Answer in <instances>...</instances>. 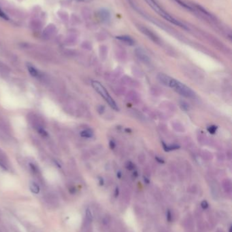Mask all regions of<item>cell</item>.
Wrapping results in <instances>:
<instances>
[{"label":"cell","mask_w":232,"mask_h":232,"mask_svg":"<svg viewBox=\"0 0 232 232\" xmlns=\"http://www.w3.org/2000/svg\"><path fill=\"white\" fill-rule=\"evenodd\" d=\"M168 87L174 89L176 92L187 98H195V93L191 90L189 87L184 85L180 81L176 80L171 77L170 82L168 83Z\"/></svg>","instance_id":"1"},{"label":"cell","mask_w":232,"mask_h":232,"mask_svg":"<svg viewBox=\"0 0 232 232\" xmlns=\"http://www.w3.org/2000/svg\"><path fill=\"white\" fill-rule=\"evenodd\" d=\"M166 214H167V220H168L169 222H171V220H172V213H171L170 210H168Z\"/></svg>","instance_id":"23"},{"label":"cell","mask_w":232,"mask_h":232,"mask_svg":"<svg viewBox=\"0 0 232 232\" xmlns=\"http://www.w3.org/2000/svg\"><path fill=\"white\" fill-rule=\"evenodd\" d=\"M41 26L42 24L40 23V20H33L32 21V24H31V27L33 28V29H38V30H40L41 28Z\"/></svg>","instance_id":"15"},{"label":"cell","mask_w":232,"mask_h":232,"mask_svg":"<svg viewBox=\"0 0 232 232\" xmlns=\"http://www.w3.org/2000/svg\"><path fill=\"white\" fill-rule=\"evenodd\" d=\"M0 17H1V18H3V19H5V20H8V17L7 15L3 12L2 9H1V8H0Z\"/></svg>","instance_id":"22"},{"label":"cell","mask_w":232,"mask_h":232,"mask_svg":"<svg viewBox=\"0 0 232 232\" xmlns=\"http://www.w3.org/2000/svg\"><path fill=\"white\" fill-rule=\"evenodd\" d=\"M135 52H136V56H138V58L140 60H142V62H144V63H149L150 62L149 57H148V55L146 54V53L144 52L143 50H142V49L140 48H138L136 49Z\"/></svg>","instance_id":"5"},{"label":"cell","mask_w":232,"mask_h":232,"mask_svg":"<svg viewBox=\"0 0 232 232\" xmlns=\"http://www.w3.org/2000/svg\"><path fill=\"white\" fill-rule=\"evenodd\" d=\"M155 159H156V160H157V161H158V162H159V163H164V161H163L162 159L159 158V157H156Z\"/></svg>","instance_id":"25"},{"label":"cell","mask_w":232,"mask_h":232,"mask_svg":"<svg viewBox=\"0 0 232 232\" xmlns=\"http://www.w3.org/2000/svg\"><path fill=\"white\" fill-rule=\"evenodd\" d=\"M105 111V107H104V106H100L98 108V112L100 113V114H102Z\"/></svg>","instance_id":"24"},{"label":"cell","mask_w":232,"mask_h":232,"mask_svg":"<svg viewBox=\"0 0 232 232\" xmlns=\"http://www.w3.org/2000/svg\"><path fill=\"white\" fill-rule=\"evenodd\" d=\"M7 70H8L7 66H5L4 64H3V63H1V62H0V71L7 72Z\"/></svg>","instance_id":"21"},{"label":"cell","mask_w":232,"mask_h":232,"mask_svg":"<svg viewBox=\"0 0 232 232\" xmlns=\"http://www.w3.org/2000/svg\"><path fill=\"white\" fill-rule=\"evenodd\" d=\"M100 185H104V180L102 179V178H100Z\"/></svg>","instance_id":"28"},{"label":"cell","mask_w":232,"mask_h":232,"mask_svg":"<svg viewBox=\"0 0 232 232\" xmlns=\"http://www.w3.org/2000/svg\"><path fill=\"white\" fill-rule=\"evenodd\" d=\"M110 148H111V149H114V148L115 147V142H114L113 141H110Z\"/></svg>","instance_id":"26"},{"label":"cell","mask_w":232,"mask_h":232,"mask_svg":"<svg viewBox=\"0 0 232 232\" xmlns=\"http://www.w3.org/2000/svg\"><path fill=\"white\" fill-rule=\"evenodd\" d=\"M118 195H119V189H118V188H116V190H115V197H117Z\"/></svg>","instance_id":"27"},{"label":"cell","mask_w":232,"mask_h":232,"mask_svg":"<svg viewBox=\"0 0 232 232\" xmlns=\"http://www.w3.org/2000/svg\"><path fill=\"white\" fill-rule=\"evenodd\" d=\"M216 129H217V127L216 125H210L208 128V131L210 134H214L216 132Z\"/></svg>","instance_id":"18"},{"label":"cell","mask_w":232,"mask_h":232,"mask_svg":"<svg viewBox=\"0 0 232 232\" xmlns=\"http://www.w3.org/2000/svg\"><path fill=\"white\" fill-rule=\"evenodd\" d=\"M117 39H119V40H121V41H123V42L127 43V45H134V39H133L132 38H131L130 37H129V36H126V35L118 36V37H117Z\"/></svg>","instance_id":"9"},{"label":"cell","mask_w":232,"mask_h":232,"mask_svg":"<svg viewBox=\"0 0 232 232\" xmlns=\"http://www.w3.org/2000/svg\"><path fill=\"white\" fill-rule=\"evenodd\" d=\"M208 206H209L208 203L207 202V201L203 200V201H201V208H203V209H206V208L208 207Z\"/></svg>","instance_id":"20"},{"label":"cell","mask_w":232,"mask_h":232,"mask_svg":"<svg viewBox=\"0 0 232 232\" xmlns=\"http://www.w3.org/2000/svg\"><path fill=\"white\" fill-rule=\"evenodd\" d=\"M77 1H91V0H77Z\"/></svg>","instance_id":"31"},{"label":"cell","mask_w":232,"mask_h":232,"mask_svg":"<svg viewBox=\"0 0 232 232\" xmlns=\"http://www.w3.org/2000/svg\"><path fill=\"white\" fill-rule=\"evenodd\" d=\"M57 32V28L56 26L54 24H48L46 27L45 28L44 31L43 32V36L46 39H49L51 38L53 35L56 33Z\"/></svg>","instance_id":"4"},{"label":"cell","mask_w":232,"mask_h":232,"mask_svg":"<svg viewBox=\"0 0 232 232\" xmlns=\"http://www.w3.org/2000/svg\"><path fill=\"white\" fill-rule=\"evenodd\" d=\"M117 177H119V178L121 177V172H119L117 173Z\"/></svg>","instance_id":"29"},{"label":"cell","mask_w":232,"mask_h":232,"mask_svg":"<svg viewBox=\"0 0 232 232\" xmlns=\"http://www.w3.org/2000/svg\"><path fill=\"white\" fill-rule=\"evenodd\" d=\"M6 161L4 154L1 152V151H0V166H1V168L3 169H7L6 163H5V162H7Z\"/></svg>","instance_id":"12"},{"label":"cell","mask_w":232,"mask_h":232,"mask_svg":"<svg viewBox=\"0 0 232 232\" xmlns=\"http://www.w3.org/2000/svg\"><path fill=\"white\" fill-rule=\"evenodd\" d=\"M27 69H28V71H29V73L31 74V75L32 76V77H35V78L39 79V78H41L42 76V73H40V72L38 69H36L33 66L31 65V64H28Z\"/></svg>","instance_id":"8"},{"label":"cell","mask_w":232,"mask_h":232,"mask_svg":"<svg viewBox=\"0 0 232 232\" xmlns=\"http://www.w3.org/2000/svg\"><path fill=\"white\" fill-rule=\"evenodd\" d=\"M93 135V133L89 129H87V130L82 131L81 132V136L84 138H91L92 137Z\"/></svg>","instance_id":"13"},{"label":"cell","mask_w":232,"mask_h":232,"mask_svg":"<svg viewBox=\"0 0 232 232\" xmlns=\"http://www.w3.org/2000/svg\"><path fill=\"white\" fill-rule=\"evenodd\" d=\"M142 33H144L145 34V35H146L148 36V37L150 38V39H151L152 40H153V41H157V37H156V36L154 35V34L152 33L151 31H150L149 30H148L147 28H142Z\"/></svg>","instance_id":"11"},{"label":"cell","mask_w":232,"mask_h":232,"mask_svg":"<svg viewBox=\"0 0 232 232\" xmlns=\"http://www.w3.org/2000/svg\"><path fill=\"white\" fill-rule=\"evenodd\" d=\"M145 1H146V3H147L157 13V14H159L161 17H163V18L165 19V20H167L168 21L172 22V23L176 24V25H177L178 26H180V27L185 28V26H184L183 24L178 21V20H176V19L173 18V17L172 16H170L168 13H167L165 11L163 10V9L161 8V7L159 6L155 1H154V0H145Z\"/></svg>","instance_id":"2"},{"label":"cell","mask_w":232,"mask_h":232,"mask_svg":"<svg viewBox=\"0 0 232 232\" xmlns=\"http://www.w3.org/2000/svg\"><path fill=\"white\" fill-rule=\"evenodd\" d=\"M134 167H135L134 164L132 162H131V161H128V162L126 163V168L129 170H134Z\"/></svg>","instance_id":"19"},{"label":"cell","mask_w":232,"mask_h":232,"mask_svg":"<svg viewBox=\"0 0 232 232\" xmlns=\"http://www.w3.org/2000/svg\"><path fill=\"white\" fill-rule=\"evenodd\" d=\"M171 79V77L168 76V75L164 73H159L157 75V79L158 81L160 82L161 84L165 85V86H168V83L170 82V80Z\"/></svg>","instance_id":"6"},{"label":"cell","mask_w":232,"mask_h":232,"mask_svg":"<svg viewBox=\"0 0 232 232\" xmlns=\"http://www.w3.org/2000/svg\"><path fill=\"white\" fill-rule=\"evenodd\" d=\"M86 218H87V220H88L89 222L92 221L93 215H92V213H91V211L89 208H87L86 210Z\"/></svg>","instance_id":"16"},{"label":"cell","mask_w":232,"mask_h":232,"mask_svg":"<svg viewBox=\"0 0 232 232\" xmlns=\"http://www.w3.org/2000/svg\"><path fill=\"white\" fill-rule=\"evenodd\" d=\"M231 228H232V227H231H231H230V228H229V232H231Z\"/></svg>","instance_id":"32"},{"label":"cell","mask_w":232,"mask_h":232,"mask_svg":"<svg viewBox=\"0 0 232 232\" xmlns=\"http://www.w3.org/2000/svg\"><path fill=\"white\" fill-rule=\"evenodd\" d=\"M92 85L95 90H96L97 92H98L99 94L104 98V100L108 102L110 107L113 108V109L116 110V111L119 110V107H118L117 103H116L115 100H113V98L110 96L109 93H108V91L106 90V89L104 88L103 85L101 84L99 81H93Z\"/></svg>","instance_id":"3"},{"label":"cell","mask_w":232,"mask_h":232,"mask_svg":"<svg viewBox=\"0 0 232 232\" xmlns=\"http://www.w3.org/2000/svg\"><path fill=\"white\" fill-rule=\"evenodd\" d=\"M144 181H145L146 182H147V183H149V180H148L147 178L144 177Z\"/></svg>","instance_id":"30"},{"label":"cell","mask_w":232,"mask_h":232,"mask_svg":"<svg viewBox=\"0 0 232 232\" xmlns=\"http://www.w3.org/2000/svg\"><path fill=\"white\" fill-rule=\"evenodd\" d=\"M163 147L164 148V150L165 151H172V150H175V149H178V148H180V147L178 145H176V144H173V145H167L165 144L164 142H163Z\"/></svg>","instance_id":"14"},{"label":"cell","mask_w":232,"mask_h":232,"mask_svg":"<svg viewBox=\"0 0 232 232\" xmlns=\"http://www.w3.org/2000/svg\"><path fill=\"white\" fill-rule=\"evenodd\" d=\"M29 189L32 193L34 194H38L40 191V188L39 185L36 183L35 182L32 181L30 182L29 184Z\"/></svg>","instance_id":"10"},{"label":"cell","mask_w":232,"mask_h":232,"mask_svg":"<svg viewBox=\"0 0 232 232\" xmlns=\"http://www.w3.org/2000/svg\"><path fill=\"white\" fill-rule=\"evenodd\" d=\"M180 107L184 111H188L189 109V104L184 101L180 102Z\"/></svg>","instance_id":"17"},{"label":"cell","mask_w":232,"mask_h":232,"mask_svg":"<svg viewBox=\"0 0 232 232\" xmlns=\"http://www.w3.org/2000/svg\"><path fill=\"white\" fill-rule=\"evenodd\" d=\"M98 16L104 22L108 21L110 18V14L108 9H100L98 12Z\"/></svg>","instance_id":"7"}]
</instances>
